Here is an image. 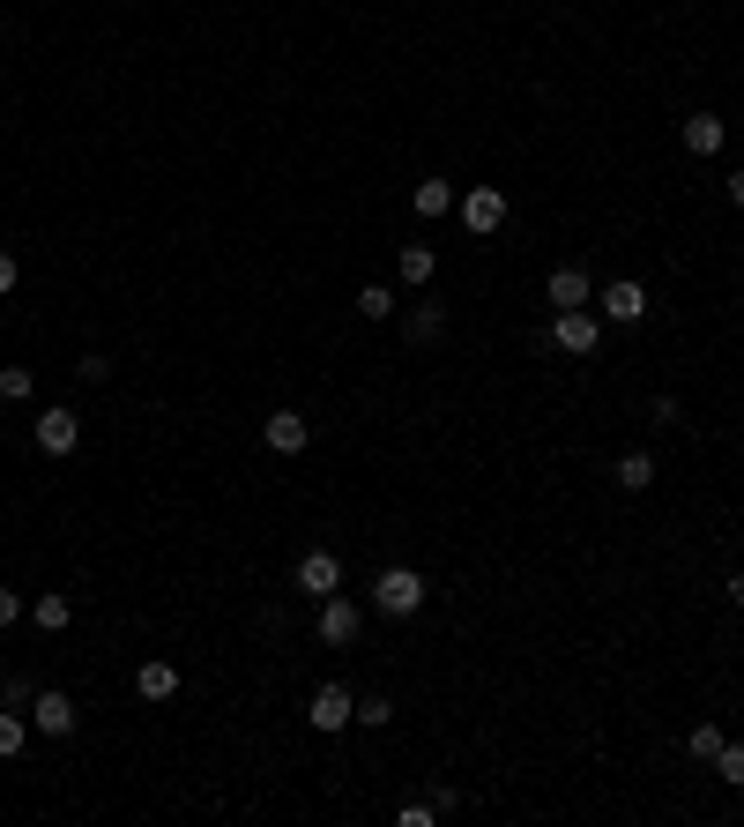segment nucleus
I'll return each mask as SVG.
<instances>
[{
    "label": "nucleus",
    "instance_id": "1",
    "mask_svg": "<svg viewBox=\"0 0 744 827\" xmlns=\"http://www.w3.org/2000/svg\"><path fill=\"white\" fill-rule=\"evenodd\" d=\"M372 611H380V619H418L424 611V575L418 567H388V575L372 581Z\"/></svg>",
    "mask_w": 744,
    "mask_h": 827
},
{
    "label": "nucleus",
    "instance_id": "2",
    "mask_svg": "<svg viewBox=\"0 0 744 827\" xmlns=\"http://www.w3.org/2000/svg\"><path fill=\"white\" fill-rule=\"evenodd\" d=\"M551 351H566V358H589L595 351V313L589 306H566V313H551V336H544Z\"/></svg>",
    "mask_w": 744,
    "mask_h": 827
},
{
    "label": "nucleus",
    "instance_id": "3",
    "mask_svg": "<svg viewBox=\"0 0 744 827\" xmlns=\"http://www.w3.org/2000/svg\"><path fill=\"white\" fill-rule=\"evenodd\" d=\"M454 209H462V225H470V231H476V239H492V231H499V225H506V195H499L492 179H484V187H470V195L454 201Z\"/></svg>",
    "mask_w": 744,
    "mask_h": 827
},
{
    "label": "nucleus",
    "instance_id": "4",
    "mask_svg": "<svg viewBox=\"0 0 744 827\" xmlns=\"http://www.w3.org/2000/svg\"><path fill=\"white\" fill-rule=\"evenodd\" d=\"M30 730H46V738H74V701L60 686H38V701H30Z\"/></svg>",
    "mask_w": 744,
    "mask_h": 827
},
{
    "label": "nucleus",
    "instance_id": "5",
    "mask_svg": "<svg viewBox=\"0 0 744 827\" xmlns=\"http://www.w3.org/2000/svg\"><path fill=\"white\" fill-rule=\"evenodd\" d=\"M358 627H365V611H358L350 597H321V641H328V649H350Z\"/></svg>",
    "mask_w": 744,
    "mask_h": 827
},
{
    "label": "nucleus",
    "instance_id": "6",
    "mask_svg": "<svg viewBox=\"0 0 744 827\" xmlns=\"http://www.w3.org/2000/svg\"><path fill=\"white\" fill-rule=\"evenodd\" d=\"M298 589H305V597H335V589H343V559H335V551H305V559H298Z\"/></svg>",
    "mask_w": 744,
    "mask_h": 827
},
{
    "label": "nucleus",
    "instance_id": "7",
    "mask_svg": "<svg viewBox=\"0 0 744 827\" xmlns=\"http://www.w3.org/2000/svg\"><path fill=\"white\" fill-rule=\"evenodd\" d=\"M74 440H82V418H74V410H60V402L38 410V448L46 455H74Z\"/></svg>",
    "mask_w": 744,
    "mask_h": 827
},
{
    "label": "nucleus",
    "instance_id": "8",
    "mask_svg": "<svg viewBox=\"0 0 744 827\" xmlns=\"http://www.w3.org/2000/svg\"><path fill=\"white\" fill-rule=\"evenodd\" d=\"M313 730H343V724H358V701H350L343 686H313Z\"/></svg>",
    "mask_w": 744,
    "mask_h": 827
},
{
    "label": "nucleus",
    "instance_id": "9",
    "mask_svg": "<svg viewBox=\"0 0 744 827\" xmlns=\"http://www.w3.org/2000/svg\"><path fill=\"white\" fill-rule=\"evenodd\" d=\"M595 306H603V321H641V313H647V291L633 283V276H619L611 291H595Z\"/></svg>",
    "mask_w": 744,
    "mask_h": 827
},
{
    "label": "nucleus",
    "instance_id": "10",
    "mask_svg": "<svg viewBox=\"0 0 744 827\" xmlns=\"http://www.w3.org/2000/svg\"><path fill=\"white\" fill-rule=\"evenodd\" d=\"M544 299H551V313H566V306H589L595 291H589V269H551V283H544Z\"/></svg>",
    "mask_w": 744,
    "mask_h": 827
},
{
    "label": "nucleus",
    "instance_id": "11",
    "mask_svg": "<svg viewBox=\"0 0 744 827\" xmlns=\"http://www.w3.org/2000/svg\"><path fill=\"white\" fill-rule=\"evenodd\" d=\"M261 440H269L275 455H305V440H313V426H305L298 410H275L269 426H261Z\"/></svg>",
    "mask_w": 744,
    "mask_h": 827
},
{
    "label": "nucleus",
    "instance_id": "12",
    "mask_svg": "<svg viewBox=\"0 0 744 827\" xmlns=\"http://www.w3.org/2000/svg\"><path fill=\"white\" fill-rule=\"evenodd\" d=\"M722 142H730V127H722V112H693V120H685V150H693V157H715Z\"/></svg>",
    "mask_w": 744,
    "mask_h": 827
},
{
    "label": "nucleus",
    "instance_id": "13",
    "mask_svg": "<svg viewBox=\"0 0 744 827\" xmlns=\"http://www.w3.org/2000/svg\"><path fill=\"white\" fill-rule=\"evenodd\" d=\"M611 485H619V492H647V485H655V455L647 448L619 455V462H611Z\"/></svg>",
    "mask_w": 744,
    "mask_h": 827
},
{
    "label": "nucleus",
    "instance_id": "14",
    "mask_svg": "<svg viewBox=\"0 0 744 827\" xmlns=\"http://www.w3.org/2000/svg\"><path fill=\"white\" fill-rule=\"evenodd\" d=\"M134 694H142V701H172V694H179V671L164 664V656H149L142 671H134Z\"/></svg>",
    "mask_w": 744,
    "mask_h": 827
},
{
    "label": "nucleus",
    "instance_id": "15",
    "mask_svg": "<svg viewBox=\"0 0 744 827\" xmlns=\"http://www.w3.org/2000/svg\"><path fill=\"white\" fill-rule=\"evenodd\" d=\"M432 269H440V253H432V247H402V253H395V276L410 283V291H424V283H432Z\"/></svg>",
    "mask_w": 744,
    "mask_h": 827
},
{
    "label": "nucleus",
    "instance_id": "16",
    "mask_svg": "<svg viewBox=\"0 0 744 827\" xmlns=\"http://www.w3.org/2000/svg\"><path fill=\"white\" fill-rule=\"evenodd\" d=\"M402 328H410L418 343H432V336H440V328H446V306H440V299H418V306H410V313H402Z\"/></svg>",
    "mask_w": 744,
    "mask_h": 827
},
{
    "label": "nucleus",
    "instance_id": "17",
    "mask_svg": "<svg viewBox=\"0 0 744 827\" xmlns=\"http://www.w3.org/2000/svg\"><path fill=\"white\" fill-rule=\"evenodd\" d=\"M30 619H38L46 634H68L74 627V597H38V604H30Z\"/></svg>",
    "mask_w": 744,
    "mask_h": 827
},
{
    "label": "nucleus",
    "instance_id": "18",
    "mask_svg": "<svg viewBox=\"0 0 744 827\" xmlns=\"http://www.w3.org/2000/svg\"><path fill=\"white\" fill-rule=\"evenodd\" d=\"M30 746V716L23 708H0V760H16Z\"/></svg>",
    "mask_w": 744,
    "mask_h": 827
},
{
    "label": "nucleus",
    "instance_id": "19",
    "mask_svg": "<svg viewBox=\"0 0 744 827\" xmlns=\"http://www.w3.org/2000/svg\"><path fill=\"white\" fill-rule=\"evenodd\" d=\"M418 217H446V209H454V187H446V179H418Z\"/></svg>",
    "mask_w": 744,
    "mask_h": 827
},
{
    "label": "nucleus",
    "instance_id": "20",
    "mask_svg": "<svg viewBox=\"0 0 744 827\" xmlns=\"http://www.w3.org/2000/svg\"><path fill=\"white\" fill-rule=\"evenodd\" d=\"M38 396V373L30 366H0V402H30Z\"/></svg>",
    "mask_w": 744,
    "mask_h": 827
},
{
    "label": "nucleus",
    "instance_id": "21",
    "mask_svg": "<svg viewBox=\"0 0 744 827\" xmlns=\"http://www.w3.org/2000/svg\"><path fill=\"white\" fill-rule=\"evenodd\" d=\"M715 776L730 783V790H744V738H722V753H715Z\"/></svg>",
    "mask_w": 744,
    "mask_h": 827
},
{
    "label": "nucleus",
    "instance_id": "22",
    "mask_svg": "<svg viewBox=\"0 0 744 827\" xmlns=\"http://www.w3.org/2000/svg\"><path fill=\"white\" fill-rule=\"evenodd\" d=\"M358 313H365V321H388V313H395V291H388V283H365V291H358Z\"/></svg>",
    "mask_w": 744,
    "mask_h": 827
},
{
    "label": "nucleus",
    "instance_id": "23",
    "mask_svg": "<svg viewBox=\"0 0 744 827\" xmlns=\"http://www.w3.org/2000/svg\"><path fill=\"white\" fill-rule=\"evenodd\" d=\"M30 701H38V678H23V671H16L8 686H0V708H23V716H30Z\"/></svg>",
    "mask_w": 744,
    "mask_h": 827
},
{
    "label": "nucleus",
    "instance_id": "24",
    "mask_svg": "<svg viewBox=\"0 0 744 827\" xmlns=\"http://www.w3.org/2000/svg\"><path fill=\"white\" fill-rule=\"evenodd\" d=\"M685 753H693V760H715V753H722V730H715V724H693Z\"/></svg>",
    "mask_w": 744,
    "mask_h": 827
},
{
    "label": "nucleus",
    "instance_id": "25",
    "mask_svg": "<svg viewBox=\"0 0 744 827\" xmlns=\"http://www.w3.org/2000/svg\"><path fill=\"white\" fill-rule=\"evenodd\" d=\"M358 724H372V730L395 724V701H380V694H372V701H358Z\"/></svg>",
    "mask_w": 744,
    "mask_h": 827
},
{
    "label": "nucleus",
    "instance_id": "26",
    "mask_svg": "<svg viewBox=\"0 0 744 827\" xmlns=\"http://www.w3.org/2000/svg\"><path fill=\"white\" fill-rule=\"evenodd\" d=\"M16 611H23V597H16V589L0 581V627H16Z\"/></svg>",
    "mask_w": 744,
    "mask_h": 827
},
{
    "label": "nucleus",
    "instance_id": "27",
    "mask_svg": "<svg viewBox=\"0 0 744 827\" xmlns=\"http://www.w3.org/2000/svg\"><path fill=\"white\" fill-rule=\"evenodd\" d=\"M0 291H16V253H0Z\"/></svg>",
    "mask_w": 744,
    "mask_h": 827
},
{
    "label": "nucleus",
    "instance_id": "28",
    "mask_svg": "<svg viewBox=\"0 0 744 827\" xmlns=\"http://www.w3.org/2000/svg\"><path fill=\"white\" fill-rule=\"evenodd\" d=\"M730 604H737V611H744V575H730Z\"/></svg>",
    "mask_w": 744,
    "mask_h": 827
},
{
    "label": "nucleus",
    "instance_id": "29",
    "mask_svg": "<svg viewBox=\"0 0 744 827\" xmlns=\"http://www.w3.org/2000/svg\"><path fill=\"white\" fill-rule=\"evenodd\" d=\"M730 201H737V209H744V172H730Z\"/></svg>",
    "mask_w": 744,
    "mask_h": 827
}]
</instances>
